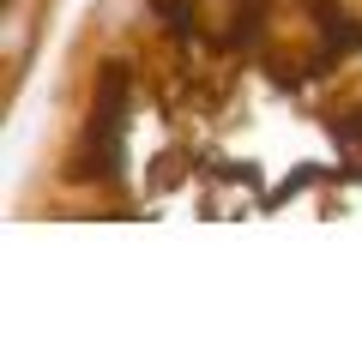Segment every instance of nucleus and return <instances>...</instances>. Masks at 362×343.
Listing matches in <instances>:
<instances>
[{"label":"nucleus","mask_w":362,"mask_h":343,"mask_svg":"<svg viewBox=\"0 0 362 343\" xmlns=\"http://www.w3.org/2000/svg\"><path fill=\"white\" fill-rule=\"evenodd\" d=\"M13 211H362V0H90Z\"/></svg>","instance_id":"obj_1"},{"label":"nucleus","mask_w":362,"mask_h":343,"mask_svg":"<svg viewBox=\"0 0 362 343\" xmlns=\"http://www.w3.org/2000/svg\"><path fill=\"white\" fill-rule=\"evenodd\" d=\"M49 13L54 0H6V90H25L30 78V61H37V42L49 30Z\"/></svg>","instance_id":"obj_2"}]
</instances>
